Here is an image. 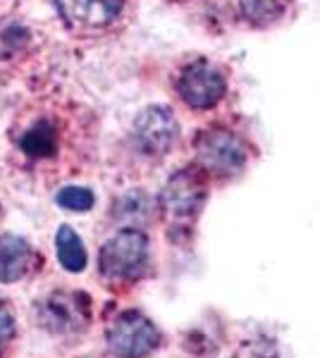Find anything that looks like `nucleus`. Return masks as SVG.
<instances>
[{
	"instance_id": "9",
	"label": "nucleus",
	"mask_w": 320,
	"mask_h": 358,
	"mask_svg": "<svg viewBox=\"0 0 320 358\" xmlns=\"http://www.w3.org/2000/svg\"><path fill=\"white\" fill-rule=\"evenodd\" d=\"M160 344L158 327L139 310H125L108 327V349L115 358H146Z\"/></svg>"
},
{
	"instance_id": "10",
	"label": "nucleus",
	"mask_w": 320,
	"mask_h": 358,
	"mask_svg": "<svg viewBox=\"0 0 320 358\" xmlns=\"http://www.w3.org/2000/svg\"><path fill=\"white\" fill-rule=\"evenodd\" d=\"M232 15L253 31L282 27L296 17V0H232Z\"/></svg>"
},
{
	"instance_id": "4",
	"label": "nucleus",
	"mask_w": 320,
	"mask_h": 358,
	"mask_svg": "<svg viewBox=\"0 0 320 358\" xmlns=\"http://www.w3.org/2000/svg\"><path fill=\"white\" fill-rule=\"evenodd\" d=\"M141 0H53L67 36L79 43H110L130 31Z\"/></svg>"
},
{
	"instance_id": "1",
	"label": "nucleus",
	"mask_w": 320,
	"mask_h": 358,
	"mask_svg": "<svg viewBox=\"0 0 320 358\" xmlns=\"http://www.w3.org/2000/svg\"><path fill=\"white\" fill-rule=\"evenodd\" d=\"M101 115L65 89L29 96L5 129V165L32 187H57L96 165Z\"/></svg>"
},
{
	"instance_id": "7",
	"label": "nucleus",
	"mask_w": 320,
	"mask_h": 358,
	"mask_svg": "<svg viewBox=\"0 0 320 358\" xmlns=\"http://www.w3.org/2000/svg\"><path fill=\"white\" fill-rule=\"evenodd\" d=\"M151 268V241L141 227L118 229L98 251V270L110 282H137Z\"/></svg>"
},
{
	"instance_id": "17",
	"label": "nucleus",
	"mask_w": 320,
	"mask_h": 358,
	"mask_svg": "<svg viewBox=\"0 0 320 358\" xmlns=\"http://www.w3.org/2000/svg\"><path fill=\"white\" fill-rule=\"evenodd\" d=\"M0 215H3V206H0Z\"/></svg>"
},
{
	"instance_id": "13",
	"label": "nucleus",
	"mask_w": 320,
	"mask_h": 358,
	"mask_svg": "<svg viewBox=\"0 0 320 358\" xmlns=\"http://www.w3.org/2000/svg\"><path fill=\"white\" fill-rule=\"evenodd\" d=\"M57 261L67 273H81L86 268V246L69 224H60L55 234Z\"/></svg>"
},
{
	"instance_id": "15",
	"label": "nucleus",
	"mask_w": 320,
	"mask_h": 358,
	"mask_svg": "<svg viewBox=\"0 0 320 358\" xmlns=\"http://www.w3.org/2000/svg\"><path fill=\"white\" fill-rule=\"evenodd\" d=\"M15 339V313L5 299H0V354Z\"/></svg>"
},
{
	"instance_id": "8",
	"label": "nucleus",
	"mask_w": 320,
	"mask_h": 358,
	"mask_svg": "<svg viewBox=\"0 0 320 358\" xmlns=\"http://www.w3.org/2000/svg\"><path fill=\"white\" fill-rule=\"evenodd\" d=\"M39 325L55 337H74L91 325V296L84 292L55 289L36 303Z\"/></svg>"
},
{
	"instance_id": "16",
	"label": "nucleus",
	"mask_w": 320,
	"mask_h": 358,
	"mask_svg": "<svg viewBox=\"0 0 320 358\" xmlns=\"http://www.w3.org/2000/svg\"><path fill=\"white\" fill-rule=\"evenodd\" d=\"M167 5H174V8H191V5L206 3V0H165Z\"/></svg>"
},
{
	"instance_id": "2",
	"label": "nucleus",
	"mask_w": 320,
	"mask_h": 358,
	"mask_svg": "<svg viewBox=\"0 0 320 358\" xmlns=\"http://www.w3.org/2000/svg\"><path fill=\"white\" fill-rule=\"evenodd\" d=\"M194 163L213 182H232L246 172L258 155L251 131L237 115H215L191 134Z\"/></svg>"
},
{
	"instance_id": "14",
	"label": "nucleus",
	"mask_w": 320,
	"mask_h": 358,
	"mask_svg": "<svg viewBox=\"0 0 320 358\" xmlns=\"http://www.w3.org/2000/svg\"><path fill=\"white\" fill-rule=\"evenodd\" d=\"M55 201H57V206L65 208L69 213H89L96 203L94 192L84 187H62L60 192H57Z\"/></svg>"
},
{
	"instance_id": "11",
	"label": "nucleus",
	"mask_w": 320,
	"mask_h": 358,
	"mask_svg": "<svg viewBox=\"0 0 320 358\" xmlns=\"http://www.w3.org/2000/svg\"><path fill=\"white\" fill-rule=\"evenodd\" d=\"M41 265V253L25 236L0 234V282L13 285L29 277Z\"/></svg>"
},
{
	"instance_id": "5",
	"label": "nucleus",
	"mask_w": 320,
	"mask_h": 358,
	"mask_svg": "<svg viewBox=\"0 0 320 358\" xmlns=\"http://www.w3.org/2000/svg\"><path fill=\"white\" fill-rule=\"evenodd\" d=\"M213 179L191 163L177 167L165 179L158 196V215L172 241H187L211 194Z\"/></svg>"
},
{
	"instance_id": "3",
	"label": "nucleus",
	"mask_w": 320,
	"mask_h": 358,
	"mask_svg": "<svg viewBox=\"0 0 320 358\" xmlns=\"http://www.w3.org/2000/svg\"><path fill=\"white\" fill-rule=\"evenodd\" d=\"M232 69L211 55L191 53L179 57L167 72V91L184 113L206 117L223 110L232 96Z\"/></svg>"
},
{
	"instance_id": "12",
	"label": "nucleus",
	"mask_w": 320,
	"mask_h": 358,
	"mask_svg": "<svg viewBox=\"0 0 320 358\" xmlns=\"http://www.w3.org/2000/svg\"><path fill=\"white\" fill-rule=\"evenodd\" d=\"M153 210H158V208L153 206L151 196L139 192V189H134V192L120 196V199L115 201V206H113L115 220L127 222V227H139V224L148 222V217L153 215Z\"/></svg>"
},
{
	"instance_id": "6",
	"label": "nucleus",
	"mask_w": 320,
	"mask_h": 358,
	"mask_svg": "<svg viewBox=\"0 0 320 358\" xmlns=\"http://www.w3.org/2000/svg\"><path fill=\"white\" fill-rule=\"evenodd\" d=\"M177 115L170 106H146L127 131V148L141 163H162L179 143Z\"/></svg>"
}]
</instances>
